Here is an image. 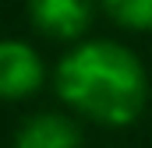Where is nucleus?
Wrapping results in <instances>:
<instances>
[{
  "instance_id": "obj_2",
  "label": "nucleus",
  "mask_w": 152,
  "mask_h": 148,
  "mask_svg": "<svg viewBox=\"0 0 152 148\" xmlns=\"http://www.w3.org/2000/svg\"><path fill=\"white\" fill-rule=\"evenodd\" d=\"M96 18V0H28L32 28L50 39H81Z\"/></svg>"
},
{
  "instance_id": "obj_4",
  "label": "nucleus",
  "mask_w": 152,
  "mask_h": 148,
  "mask_svg": "<svg viewBox=\"0 0 152 148\" xmlns=\"http://www.w3.org/2000/svg\"><path fill=\"white\" fill-rule=\"evenodd\" d=\"M14 148H81V127L67 113L42 110L18 123Z\"/></svg>"
},
{
  "instance_id": "obj_1",
  "label": "nucleus",
  "mask_w": 152,
  "mask_h": 148,
  "mask_svg": "<svg viewBox=\"0 0 152 148\" xmlns=\"http://www.w3.org/2000/svg\"><path fill=\"white\" fill-rule=\"evenodd\" d=\"M57 95L75 113L103 123L127 127L149 102V78L142 60L113 39H88L57 64Z\"/></svg>"
},
{
  "instance_id": "obj_5",
  "label": "nucleus",
  "mask_w": 152,
  "mask_h": 148,
  "mask_svg": "<svg viewBox=\"0 0 152 148\" xmlns=\"http://www.w3.org/2000/svg\"><path fill=\"white\" fill-rule=\"evenodd\" d=\"M99 4L124 28H134V32L152 28V0H99Z\"/></svg>"
},
{
  "instance_id": "obj_3",
  "label": "nucleus",
  "mask_w": 152,
  "mask_h": 148,
  "mask_svg": "<svg viewBox=\"0 0 152 148\" xmlns=\"http://www.w3.org/2000/svg\"><path fill=\"white\" fill-rule=\"evenodd\" d=\"M42 85V60L21 39H0V99L18 102Z\"/></svg>"
}]
</instances>
